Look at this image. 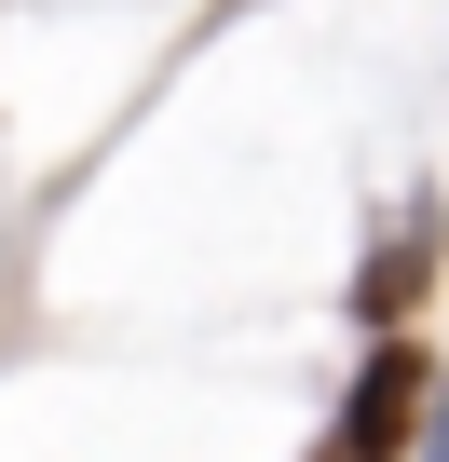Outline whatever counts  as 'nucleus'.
I'll use <instances>...</instances> for the list:
<instances>
[{
  "label": "nucleus",
  "mask_w": 449,
  "mask_h": 462,
  "mask_svg": "<svg viewBox=\"0 0 449 462\" xmlns=\"http://www.w3.org/2000/svg\"><path fill=\"white\" fill-rule=\"evenodd\" d=\"M422 231H435V217H422V204H408V231H395V245H368V273H354V313H368V327H381V313H408V300H422Z\"/></svg>",
  "instance_id": "nucleus-2"
},
{
  "label": "nucleus",
  "mask_w": 449,
  "mask_h": 462,
  "mask_svg": "<svg viewBox=\"0 0 449 462\" xmlns=\"http://www.w3.org/2000/svg\"><path fill=\"white\" fill-rule=\"evenodd\" d=\"M422 381H435V367H422L408 340H381V354L354 367V408H341L327 462H408V448H422Z\"/></svg>",
  "instance_id": "nucleus-1"
},
{
  "label": "nucleus",
  "mask_w": 449,
  "mask_h": 462,
  "mask_svg": "<svg viewBox=\"0 0 449 462\" xmlns=\"http://www.w3.org/2000/svg\"><path fill=\"white\" fill-rule=\"evenodd\" d=\"M408 462H449V435H422V448H408Z\"/></svg>",
  "instance_id": "nucleus-3"
}]
</instances>
